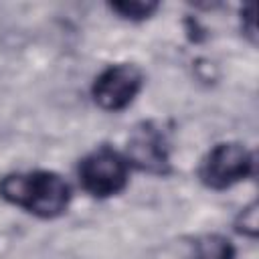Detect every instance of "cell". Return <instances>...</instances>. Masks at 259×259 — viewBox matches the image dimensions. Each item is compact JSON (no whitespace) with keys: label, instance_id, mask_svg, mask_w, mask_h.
Returning <instances> with one entry per match:
<instances>
[{"label":"cell","instance_id":"obj_4","mask_svg":"<svg viewBox=\"0 0 259 259\" xmlns=\"http://www.w3.org/2000/svg\"><path fill=\"white\" fill-rule=\"evenodd\" d=\"M142 71L136 65H113L93 83V99L101 109L119 111L127 107L142 89Z\"/></svg>","mask_w":259,"mask_h":259},{"label":"cell","instance_id":"obj_1","mask_svg":"<svg viewBox=\"0 0 259 259\" xmlns=\"http://www.w3.org/2000/svg\"><path fill=\"white\" fill-rule=\"evenodd\" d=\"M0 196L36 217L53 219L67 210L71 190L59 174L38 170L2 178Z\"/></svg>","mask_w":259,"mask_h":259},{"label":"cell","instance_id":"obj_2","mask_svg":"<svg viewBox=\"0 0 259 259\" xmlns=\"http://www.w3.org/2000/svg\"><path fill=\"white\" fill-rule=\"evenodd\" d=\"M79 180L81 186L93 196L105 198L117 194L127 182V160L115 150L101 146L81 160Z\"/></svg>","mask_w":259,"mask_h":259},{"label":"cell","instance_id":"obj_8","mask_svg":"<svg viewBox=\"0 0 259 259\" xmlns=\"http://www.w3.org/2000/svg\"><path fill=\"white\" fill-rule=\"evenodd\" d=\"M237 229L249 237L257 235V202H253L249 208H245L237 221Z\"/></svg>","mask_w":259,"mask_h":259},{"label":"cell","instance_id":"obj_5","mask_svg":"<svg viewBox=\"0 0 259 259\" xmlns=\"http://www.w3.org/2000/svg\"><path fill=\"white\" fill-rule=\"evenodd\" d=\"M127 162L152 174L168 172L166 142L162 132L156 125L144 123L132 134L127 142Z\"/></svg>","mask_w":259,"mask_h":259},{"label":"cell","instance_id":"obj_7","mask_svg":"<svg viewBox=\"0 0 259 259\" xmlns=\"http://www.w3.org/2000/svg\"><path fill=\"white\" fill-rule=\"evenodd\" d=\"M111 8L115 12H119L123 18L142 20V18H148L158 8V4L156 2H144V0H123V2H113Z\"/></svg>","mask_w":259,"mask_h":259},{"label":"cell","instance_id":"obj_6","mask_svg":"<svg viewBox=\"0 0 259 259\" xmlns=\"http://www.w3.org/2000/svg\"><path fill=\"white\" fill-rule=\"evenodd\" d=\"M235 249L229 239L221 235H204L192 239L182 251L180 259H233Z\"/></svg>","mask_w":259,"mask_h":259},{"label":"cell","instance_id":"obj_3","mask_svg":"<svg viewBox=\"0 0 259 259\" xmlns=\"http://www.w3.org/2000/svg\"><path fill=\"white\" fill-rule=\"evenodd\" d=\"M253 168L251 152L237 142L214 146L200 166V178L208 188L223 190L247 178Z\"/></svg>","mask_w":259,"mask_h":259}]
</instances>
